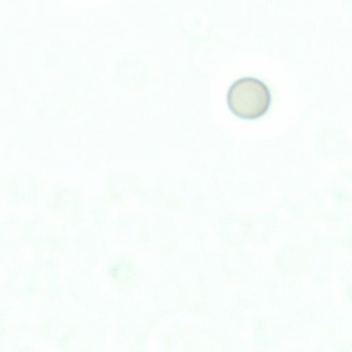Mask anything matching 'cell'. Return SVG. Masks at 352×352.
Segmentation results:
<instances>
[{"instance_id": "cell-1", "label": "cell", "mask_w": 352, "mask_h": 352, "mask_svg": "<svg viewBox=\"0 0 352 352\" xmlns=\"http://www.w3.org/2000/svg\"><path fill=\"white\" fill-rule=\"evenodd\" d=\"M272 101L267 86L259 79L243 77L234 81L227 94V103L236 116L255 120L269 110Z\"/></svg>"}]
</instances>
